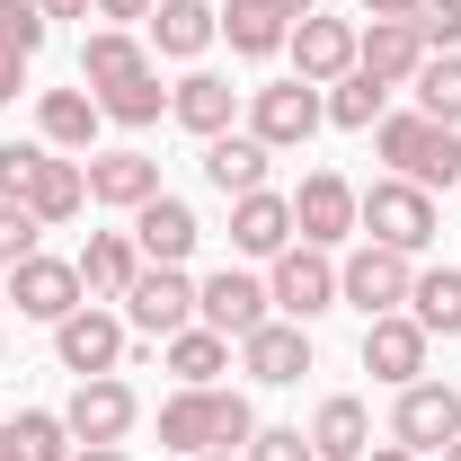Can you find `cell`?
I'll use <instances>...</instances> for the list:
<instances>
[{
    "label": "cell",
    "mask_w": 461,
    "mask_h": 461,
    "mask_svg": "<svg viewBox=\"0 0 461 461\" xmlns=\"http://www.w3.org/2000/svg\"><path fill=\"white\" fill-rule=\"evenodd\" d=\"M133 71H151V45H142L133 27H98V36L80 45V80H89V89H115V80H133Z\"/></svg>",
    "instance_id": "obj_29"
},
{
    "label": "cell",
    "mask_w": 461,
    "mask_h": 461,
    "mask_svg": "<svg viewBox=\"0 0 461 461\" xmlns=\"http://www.w3.org/2000/svg\"><path fill=\"white\" fill-rule=\"evenodd\" d=\"M195 461H230V453H195Z\"/></svg>",
    "instance_id": "obj_50"
},
{
    "label": "cell",
    "mask_w": 461,
    "mask_h": 461,
    "mask_svg": "<svg viewBox=\"0 0 461 461\" xmlns=\"http://www.w3.org/2000/svg\"><path fill=\"white\" fill-rule=\"evenodd\" d=\"M133 417H142V400H133V391H124L115 373L80 382V391H71V408H62L71 444H124V435H133Z\"/></svg>",
    "instance_id": "obj_15"
},
{
    "label": "cell",
    "mask_w": 461,
    "mask_h": 461,
    "mask_svg": "<svg viewBox=\"0 0 461 461\" xmlns=\"http://www.w3.org/2000/svg\"><path fill=\"white\" fill-rule=\"evenodd\" d=\"M293 240H302V249L355 240V186H346L338 169H311L302 186H293Z\"/></svg>",
    "instance_id": "obj_8"
},
{
    "label": "cell",
    "mask_w": 461,
    "mask_h": 461,
    "mask_svg": "<svg viewBox=\"0 0 461 461\" xmlns=\"http://www.w3.org/2000/svg\"><path fill=\"white\" fill-rule=\"evenodd\" d=\"M0 45L36 62V45H45V9H36V0H9V9H0Z\"/></svg>",
    "instance_id": "obj_38"
},
{
    "label": "cell",
    "mask_w": 461,
    "mask_h": 461,
    "mask_svg": "<svg viewBox=\"0 0 461 461\" xmlns=\"http://www.w3.org/2000/svg\"><path fill=\"white\" fill-rule=\"evenodd\" d=\"M355 71H373L382 89H408L426 71V36L408 18H373V27H355Z\"/></svg>",
    "instance_id": "obj_17"
},
{
    "label": "cell",
    "mask_w": 461,
    "mask_h": 461,
    "mask_svg": "<svg viewBox=\"0 0 461 461\" xmlns=\"http://www.w3.org/2000/svg\"><path fill=\"white\" fill-rule=\"evenodd\" d=\"M71 267H80V293L89 302H124L133 276H142V249H133V230H89V249Z\"/></svg>",
    "instance_id": "obj_21"
},
{
    "label": "cell",
    "mask_w": 461,
    "mask_h": 461,
    "mask_svg": "<svg viewBox=\"0 0 461 461\" xmlns=\"http://www.w3.org/2000/svg\"><path fill=\"white\" fill-rule=\"evenodd\" d=\"M18 89H27V54H9V45H0V107H9Z\"/></svg>",
    "instance_id": "obj_42"
},
{
    "label": "cell",
    "mask_w": 461,
    "mask_h": 461,
    "mask_svg": "<svg viewBox=\"0 0 461 461\" xmlns=\"http://www.w3.org/2000/svg\"><path fill=\"white\" fill-rule=\"evenodd\" d=\"M160 346H169V373L186 382V391H204V382L230 364V338H222V329H204V320H195V329H177V338H160Z\"/></svg>",
    "instance_id": "obj_31"
},
{
    "label": "cell",
    "mask_w": 461,
    "mask_h": 461,
    "mask_svg": "<svg viewBox=\"0 0 461 461\" xmlns=\"http://www.w3.org/2000/svg\"><path fill=\"white\" fill-rule=\"evenodd\" d=\"M364 373H373V382H391V391L426 382V329H417L408 311H391V320H364Z\"/></svg>",
    "instance_id": "obj_18"
},
{
    "label": "cell",
    "mask_w": 461,
    "mask_h": 461,
    "mask_svg": "<svg viewBox=\"0 0 461 461\" xmlns=\"http://www.w3.org/2000/svg\"><path fill=\"white\" fill-rule=\"evenodd\" d=\"M98 124H107L98 89H45V98H36V133H45V151H80V160H89Z\"/></svg>",
    "instance_id": "obj_22"
},
{
    "label": "cell",
    "mask_w": 461,
    "mask_h": 461,
    "mask_svg": "<svg viewBox=\"0 0 461 461\" xmlns=\"http://www.w3.org/2000/svg\"><path fill=\"white\" fill-rule=\"evenodd\" d=\"M151 9H160V0H98L107 27H151Z\"/></svg>",
    "instance_id": "obj_41"
},
{
    "label": "cell",
    "mask_w": 461,
    "mask_h": 461,
    "mask_svg": "<svg viewBox=\"0 0 461 461\" xmlns=\"http://www.w3.org/2000/svg\"><path fill=\"white\" fill-rule=\"evenodd\" d=\"M311 453L320 461H364L373 453V417H364V400H320V417H311Z\"/></svg>",
    "instance_id": "obj_28"
},
{
    "label": "cell",
    "mask_w": 461,
    "mask_h": 461,
    "mask_svg": "<svg viewBox=\"0 0 461 461\" xmlns=\"http://www.w3.org/2000/svg\"><path fill=\"white\" fill-rule=\"evenodd\" d=\"M71 461H133V453H124V444H80Z\"/></svg>",
    "instance_id": "obj_43"
},
{
    "label": "cell",
    "mask_w": 461,
    "mask_h": 461,
    "mask_svg": "<svg viewBox=\"0 0 461 461\" xmlns=\"http://www.w3.org/2000/svg\"><path fill=\"white\" fill-rule=\"evenodd\" d=\"M355 230L382 240V249H400V258H417V249L435 240V195L408 186V177H373V186L355 195Z\"/></svg>",
    "instance_id": "obj_3"
},
{
    "label": "cell",
    "mask_w": 461,
    "mask_h": 461,
    "mask_svg": "<svg viewBox=\"0 0 461 461\" xmlns=\"http://www.w3.org/2000/svg\"><path fill=\"white\" fill-rule=\"evenodd\" d=\"M408 285H417V267H408L400 249H382V240H364V249L338 267V302H346V311H364V320L408 311Z\"/></svg>",
    "instance_id": "obj_5"
},
{
    "label": "cell",
    "mask_w": 461,
    "mask_h": 461,
    "mask_svg": "<svg viewBox=\"0 0 461 461\" xmlns=\"http://www.w3.org/2000/svg\"><path fill=\"white\" fill-rule=\"evenodd\" d=\"M9 435H18V461H71L80 444H71V426H62L54 408H18L9 417Z\"/></svg>",
    "instance_id": "obj_35"
},
{
    "label": "cell",
    "mask_w": 461,
    "mask_h": 461,
    "mask_svg": "<svg viewBox=\"0 0 461 461\" xmlns=\"http://www.w3.org/2000/svg\"><path fill=\"white\" fill-rule=\"evenodd\" d=\"M124 329H142V338L195 329V276H186V267H142L133 293H124Z\"/></svg>",
    "instance_id": "obj_7"
},
{
    "label": "cell",
    "mask_w": 461,
    "mask_h": 461,
    "mask_svg": "<svg viewBox=\"0 0 461 461\" xmlns=\"http://www.w3.org/2000/svg\"><path fill=\"white\" fill-rule=\"evenodd\" d=\"M285 9H293V18H311V9H320V0H285Z\"/></svg>",
    "instance_id": "obj_48"
},
{
    "label": "cell",
    "mask_w": 461,
    "mask_h": 461,
    "mask_svg": "<svg viewBox=\"0 0 461 461\" xmlns=\"http://www.w3.org/2000/svg\"><path fill=\"white\" fill-rule=\"evenodd\" d=\"M267 160H276V151H267V142H258V133H213V142H204V177H213V186H222L230 204H240V195H258V186H267Z\"/></svg>",
    "instance_id": "obj_26"
},
{
    "label": "cell",
    "mask_w": 461,
    "mask_h": 461,
    "mask_svg": "<svg viewBox=\"0 0 461 461\" xmlns=\"http://www.w3.org/2000/svg\"><path fill=\"white\" fill-rule=\"evenodd\" d=\"M195 240H204V222H195V204L169 195V186L133 213V249H142V267H186V258H195Z\"/></svg>",
    "instance_id": "obj_14"
},
{
    "label": "cell",
    "mask_w": 461,
    "mask_h": 461,
    "mask_svg": "<svg viewBox=\"0 0 461 461\" xmlns=\"http://www.w3.org/2000/svg\"><path fill=\"white\" fill-rule=\"evenodd\" d=\"M9 302H18V320H45V329H62V320L80 311V267L36 249L27 267H9Z\"/></svg>",
    "instance_id": "obj_12"
},
{
    "label": "cell",
    "mask_w": 461,
    "mask_h": 461,
    "mask_svg": "<svg viewBox=\"0 0 461 461\" xmlns=\"http://www.w3.org/2000/svg\"><path fill=\"white\" fill-rule=\"evenodd\" d=\"M195 320H204V329H222V338L240 346L249 329H267V320H276V302H267V285H258V276L222 267V276H204V285H195Z\"/></svg>",
    "instance_id": "obj_13"
},
{
    "label": "cell",
    "mask_w": 461,
    "mask_h": 461,
    "mask_svg": "<svg viewBox=\"0 0 461 461\" xmlns=\"http://www.w3.org/2000/svg\"><path fill=\"white\" fill-rule=\"evenodd\" d=\"M249 461H320V453H311L302 426H258V435H249Z\"/></svg>",
    "instance_id": "obj_39"
},
{
    "label": "cell",
    "mask_w": 461,
    "mask_h": 461,
    "mask_svg": "<svg viewBox=\"0 0 461 461\" xmlns=\"http://www.w3.org/2000/svg\"><path fill=\"white\" fill-rule=\"evenodd\" d=\"M320 124H329V89H311L302 71H293V80H267V89H249V133H258L267 151H302Z\"/></svg>",
    "instance_id": "obj_4"
},
{
    "label": "cell",
    "mask_w": 461,
    "mask_h": 461,
    "mask_svg": "<svg viewBox=\"0 0 461 461\" xmlns=\"http://www.w3.org/2000/svg\"><path fill=\"white\" fill-rule=\"evenodd\" d=\"M382 98H391V89H382L373 71H346L338 89H329V124H346V133H373V124H382Z\"/></svg>",
    "instance_id": "obj_34"
},
{
    "label": "cell",
    "mask_w": 461,
    "mask_h": 461,
    "mask_svg": "<svg viewBox=\"0 0 461 461\" xmlns=\"http://www.w3.org/2000/svg\"><path fill=\"white\" fill-rule=\"evenodd\" d=\"M240 373L267 382V391L302 382V373H311V329H302V320H267V329H249V338H240Z\"/></svg>",
    "instance_id": "obj_16"
},
{
    "label": "cell",
    "mask_w": 461,
    "mask_h": 461,
    "mask_svg": "<svg viewBox=\"0 0 461 461\" xmlns=\"http://www.w3.org/2000/svg\"><path fill=\"white\" fill-rule=\"evenodd\" d=\"M364 461H417V453H408V444H373Z\"/></svg>",
    "instance_id": "obj_46"
},
{
    "label": "cell",
    "mask_w": 461,
    "mask_h": 461,
    "mask_svg": "<svg viewBox=\"0 0 461 461\" xmlns=\"http://www.w3.org/2000/svg\"><path fill=\"white\" fill-rule=\"evenodd\" d=\"M267 302H276V320H302L311 329L320 311H338V258L293 240L285 258H276V276H267Z\"/></svg>",
    "instance_id": "obj_6"
},
{
    "label": "cell",
    "mask_w": 461,
    "mask_h": 461,
    "mask_svg": "<svg viewBox=\"0 0 461 461\" xmlns=\"http://www.w3.org/2000/svg\"><path fill=\"white\" fill-rule=\"evenodd\" d=\"M0 461H18V435H9V426H0Z\"/></svg>",
    "instance_id": "obj_47"
},
{
    "label": "cell",
    "mask_w": 461,
    "mask_h": 461,
    "mask_svg": "<svg viewBox=\"0 0 461 461\" xmlns=\"http://www.w3.org/2000/svg\"><path fill=\"white\" fill-rule=\"evenodd\" d=\"M0 364H9V338H0Z\"/></svg>",
    "instance_id": "obj_51"
},
{
    "label": "cell",
    "mask_w": 461,
    "mask_h": 461,
    "mask_svg": "<svg viewBox=\"0 0 461 461\" xmlns=\"http://www.w3.org/2000/svg\"><path fill=\"white\" fill-rule=\"evenodd\" d=\"M249 435H258V408L240 400V391H177L160 408V453H249Z\"/></svg>",
    "instance_id": "obj_1"
},
{
    "label": "cell",
    "mask_w": 461,
    "mask_h": 461,
    "mask_svg": "<svg viewBox=\"0 0 461 461\" xmlns=\"http://www.w3.org/2000/svg\"><path fill=\"white\" fill-rule=\"evenodd\" d=\"M293 71L311 80V89H338L346 71H355V18H329V9H311V18H293Z\"/></svg>",
    "instance_id": "obj_11"
},
{
    "label": "cell",
    "mask_w": 461,
    "mask_h": 461,
    "mask_svg": "<svg viewBox=\"0 0 461 461\" xmlns=\"http://www.w3.org/2000/svg\"><path fill=\"white\" fill-rule=\"evenodd\" d=\"M444 461H461V435H453V444H444Z\"/></svg>",
    "instance_id": "obj_49"
},
{
    "label": "cell",
    "mask_w": 461,
    "mask_h": 461,
    "mask_svg": "<svg viewBox=\"0 0 461 461\" xmlns=\"http://www.w3.org/2000/svg\"><path fill=\"white\" fill-rule=\"evenodd\" d=\"M54 355H62V373L98 382V373H115V364H124V320H115L107 302H80V311L54 329Z\"/></svg>",
    "instance_id": "obj_9"
},
{
    "label": "cell",
    "mask_w": 461,
    "mask_h": 461,
    "mask_svg": "<svg viewBox=\"0 0 461 461\" xmlns=\"http://www.w3.org/2000/svg\"><path fill=\"white\" fill-rule=\"evenodd\" d=\"M461 435V391L453 382H408L400 408H391V444H408V453H444Z\"/></svg>",
    "instance_id": "obj_10"
},
{
    "label": "cell",
    "mask_w": 461,
    "mask_h": 461,
    "mask_svg": "<svg viewBox=\"0 0 461 461\" xmlns=\"http://www.w3.org/2000/svg\"><path fill=\"white\" fill-rule=\"evenodd\" d=\"M408 89H417V115H435V124L461 133V54H426V71Z\"/></svg>",
    "instance_id": "obj_32"
},
{
    "label": "cell",
    "mask_w": 461,
    "mask_h": 461,
    "mask_svg": "<svg viewBox=\"0 0 461 461\" xmlns=\"http://www.w3.org/2000/svg\"><path fill=\"white\" fill-rule=\"evenodd\" d=\"M98 107H107V124H160V107H169V89H160V71H133V80H115V89H98Z\"/></svg>",
    "instance_id": "obj_33"
},
{
    "label": "cell",
    "mask_w": 461,
    "mask_h": 461,
    "mask_svg": "<svg viewBox=\"0 0 461 461\" xmlns=\"http://www.w3.org/2000/svg\"><path fill=\"white\" fill-rule=\"evenodd\" d=\"M408 27L426 36V54H461V0H417Z\"/></svg>",
    "instance_id": "obj_36"
},
{
    "label": "cell",
    "mask_w": 461,
    "mask_h": 461,
    "mask_svg": "<svg viewBox=\"0 0 461 461\" xmlns=\"http://www.w3.org/2000/svg\"><path fill=\"white\" fill-rule=\"evenodd\" d=\"M213 36H222V9L213 0H160L151 9V54H169V62H195Z\"/></svg>",
    "instance_id": "obj_23"
},
{
    "label": "cell",
    "mask_w": 461,
    "mask_h": 461,
    "mask_svg": "<svg viewBox=\"0 0 461 461\" xmlns=\"http://www.w3.org/2000/svg\"><path fill=\"white\" fill-rule=\"evenodd\" d=\"M80 169H89V204H115V213H142L160 195V160L142 151H89Z\"/></svg>",
    "instance_id": "obj_19"
},
{
    "label": "cell",
    "mask_w": 461,
    "mask_h": 461,
    "mask_svg": "<svg viewBox=\"0 0 461 461\" xmlns=\"http://www.w3.org/2000/svg\"><path fill=\"white\" fill-rule=\"evenodd\" d=\"M18 204H27V213H36V222H45V230H54V222H71V213L89 204V169H80V160H54V151H45V160H36V177H27V195H18Z\"/></svg>",
    "instance_id": "obj_27"
},
{
    "label": "cell",
    "mask_w": 461,
    "mask_h": 461,
    "mask_svg": "<svg viewBox=\"0 0 461 461\" xmlns=\"http://www.w3.org/2000/svg\"><path fill=\"white\" fill-rule=\"evenodd\" d=\"M230 249H240V258H285L293 249V195H276V186L240 195V204H230Z\"/></svg>",
    "instance_id": "obj_20"
},
{
    "label": "cell",
    "mask_w": 461,
    "mask_h": 461,
    "mask_svg": "<svg viewBox=\"0 0 461 461\" xmlns=\"http://www.w3.org/2000/svg\"><path fill=\"white\" fill-rule=\"evenodd\" d=\"M222 36H230V54L267 62V54H285V45H293V9H285V0H230V9H222Z\"/></svg>",
    "instance_id": "obj_25"
},
{
    "label": "cell",
    "mask_w": 461,
    "mask_h": 461,
    "mask_svg": "<svg viewBox=\"0 0 461 461\" xmlns=\"http://www.w3.org/2000/svg\"><path fill=\"white\" fill-rule=\"evenodd\" d=\"M373 151L391 160V177H408V186H461V133L453 124H435V115H382L373 124Z\"/></svg>",
    "instance_id": "obj_2"
},
{
    "label": "cell",
    "mask_w": 461,
    "mask_h": 461,
    "mask_svg": "<svg viewBox=\"0 0 461 461\" xmlns=\"http://www.w3.org/2000/svg\"><path fill=\"white\" fill-rule=\"evenodd\" d=\"M0 9H9V0H0Z\"/></svg>",
    "instance_id": "obj_52"
},
{
    "label": "cell",
    "mask_w": 461,
    "mask_h": 461,
    "mask_svg": "<svg viewBox=\"0 0 461 461\" xmlns=\"http://www.w3.org/2000/svg\"><path fill=\"white\" fill-rule=\"evenodd\" d=\"M169 115L186 124V133L213 142V133H230V115H240V89H230L222 71H186V80L169 89Z\"/></svg>",
    "instance_id": "obj_24"
},
{
    "label": "cell",
    "mask_w": 461,
    "mask_h": 461,
    "mask_svg": "<svg viewBox=\"0 0 461 461\" xmlns=\"http://www.w3.org/2000/svg\"><path fill=\"white\" fill-rule=\"evenodd\" d=\"M36 240H45V222H36L27 204H0V267H27Z\"/></svg>",
    "instance_id": "obj_37"
},
{
    "label": "cell",
    "mask_w": 461,
    "mask_h": 461,
    "mask_svg": "<svg viewBox=\"0 0 461 461\" xmlns=\"http://www.w3.org/2000/svg\"><path fill=\"white\" fill-rule=\"evenodd\" d=\"M408 320H417L426 338H461V267H426V276L408 285Z\"/></svg>",
    "instance_id": "obj_30"
},
{
    "label": "cell",
    "mask_w": 461,
    "mask_h": 461,
    "mask_svg": "<svg viewBox=\"0 0 461 461\" xmlns=\"http://www.w3.org/2000/svg\"><path fill=\"white\" fill-rule=\"evenodd\" d=\"M36 160H45L36 142H0V204H18V195H27V177H36Z\"/></svg>",
    "instance_id": "obj_40"
},
{
    "label": "cell",
    "mask_w": 461,
    "mask_h": 461,
    "mask_svg": "<svg viewBox=\"0 0 461 461\" xmlns=\"http://www.w3.org/2000/svg\"><path fill=\"white\" fill-rule=\"evenodd\" d=\"M45 18H80V9H98V0H36Z\"/></svg>",
    "instance_id": "obj_44"
},
{
    "label": "cell",
    "mask_w": 461,
    "mask_h": 461,
    "mask_svg": "<svg viewBox=\"0 0 461 461\" xmlns=\"http://www.w3.org/2000/svg\"><path fill=\"white\" fill-rule=\"evenodd\" d=\"M417 0H364V18H408Z\"/></svg>",
    "instance_id": "obj_45"
}]
</instances>
